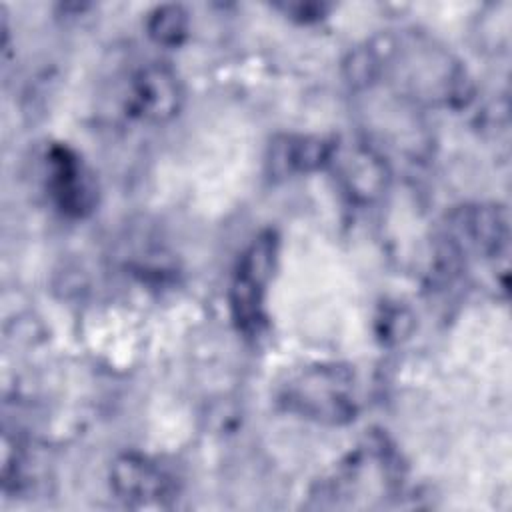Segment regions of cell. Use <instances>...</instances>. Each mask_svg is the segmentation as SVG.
Returning a JSON list of instances; mask_svg holds the SVG:
<instances>
[{"label":"cell","instance_id":"obj_5","mask_svg":"<svg viewBox=\"0 0 512 512\" xmlns=\"http://www.w3.org/2000/svg\"><path fill=\"white\" fill-rule=\"evenodd\" d=\"M46 186L56 208L70 218H84L98 204L90 168L66 144H52L46 152Z\"/></svg>","mask_w":512,"mask_h":512},{"label":"cell","instance_id":"obj_11","mask_svg":"<svg viewBox=\"0 0 512 512\" xmlns=\"http://www.w3.org/2000/svg\"><path fill=\"white\" fill-rule=\"evenodd\" d=\"M286 10L292 12V14H296V18L308 22V20H318V18H322L324 6H322V4H302V2H300V4H288Z\"/></svg>","mask_w":512,"mask_h":512},{"label":"cell","instance_id":"obj_4","mask_svg":"<svg viewBox=\"0 0 512 512\" xmlns=\"http://www.w3.org/2000/svg\"><path fill=\"white\" fill-rule=\"evenodd\" d=\"M464 260L466 254L484 258H506L508 252V210L500 204H468L448 216L442 236Z\"/></svg>","mask_w":512,"mask_h":512},{"label":"cell","instance_id":"obj_3","mask_svg":"<svg viewBox=\"0 0 512 512\" xmlns=\"http://www.w3.org/2000/svg\"><path fill=\"white\" fill-rule=\"evenodd\" d=\"M342 192L356 204H372L390 184V166L380 148L364 138L336 142L328 166Z\"/></svg>","mask_w":512,"mask_h":512},{"label":"cell","instance_id":"obj_10","mask_svg":"<svg viewBox=\"0 0 512 512\" xmlns=\"http://www.w3.org/2000/svg\"><path fill=\"white\" fill-rule=\"evenodd\" d=\"M410 314L404 310V308H390L384 312L380 324H382V330H380V336L388 342V340H400V336L408 334L410 330Z\"/></svg>","mask_w":512,"mask_h":512},{"label":"cell","instance_id":"obj_9","mask_svg":"<svg viewBox=\"0 0 512 512\" xmlns=\"http://www.w3.org/2000/svg\"><path fill=\"white\" fill-rule=\"evenodd\" d=\"M190 30V18L184 6L180 4H162L156 6L146 20L148 36L166 48H176L184 44Z\"/></svg>","mask_w":512,"mask_h":512},{"label":"cell","instance_id":"obj_6","mask_svg":"<svg viewBox=\"0 0 512 512\" xmlns=\"http://www.w3.org/2000/svg\"><path fill=\"white\" fill-rule=\"evenodd\" d=\"M184 104V86L180 76L162 62H150L138 68L128 84L126 108L134 118L150 124L172 120Z\"/></svg>","mask_w":512,"mask_h":512},{"label":"cell","instance_id":"obj_7","mask_svg":"<svg viewBox=\"0 0 512 512\" xmlns=\"http://www.w3.org/2000/svg\"><path fill=\"white\" fill-rule=\"evenodd\" d=\"M110 488L128 506H166L176 498L174 478L158 462L136 452L112 462Z\"/></svg>","mask_w":512,"mask_h":512},{"label":"cell","instance_id":"obj_2","mask_svg":"<svg viewBox=\"0 0 512 512\" xmlns=\"http://www.w3.org/2000/svg\"><path fill=\"white\" fill-rule=\"evenodd\" d=\"M278 256V236L272 230L260 232L240 254L230 282V312L238 326L248 336H254L264 326V294L272 278Z\"/></svg>","mask_w":512,"mask_h":512},{"label":"cell","instance_id":"obj_8","mask_svg":"<svg viewBox=\"0 0 512 512\" xmlns=\"http://www.w3.org/2000/svg\"><path fill=\"white\" fill-rule=\"evenodd\" d=\"M334 140L310 134H280L268 146L266 166L276 180L312 174L326 168L332 156Z\"/></svg>","mask_w":512,"mask_h":512},{"label":"cell","instance_id":"obj_1","mask_svg":"<svg viewBox=\"0 0 512 512\" xmlns=\"http://www.w3.org/2000/svg\"><path fill=\"white\" fill-rule=\"evenodd\" d=\"M284 410L318 422L340 426L358 414V388L352 368L318 364L292 376L280 392Z\"/></svg>","mask_w":512,"mask_h":512}]
</instances>
